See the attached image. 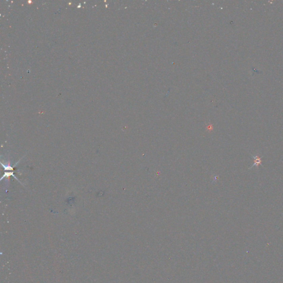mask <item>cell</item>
<instances>
[{
    "instance_id": "obj_1",
    "label": "cell",
    "mask_w": 283,
    "mask_h": 283,
    "mask_svg": "<svg viewBox=\"0 0 283 283\" xmlns=\"http://www.w3.org/2000/svg\"><path fill=\"white\" fill-rule=\"evenodd\" d=\"M251 156L254 159V164L249 168V169L252 168L256 166L257 167V168H258V167L259 165H261L262 166H263V165L262 164V157H260L259 155H256V156H254L252 154H251Z\"/></svg>"
}]
</instances>
